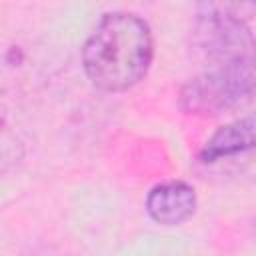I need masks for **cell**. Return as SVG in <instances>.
Segmentation results:
<instances>
[{
    "label": "cell",
    "instance_id": "8992f818",
    "mask_svg": "<svg viewBox=\"0 0 256 256\" xmlns=\"http://www.w3.org/2000/svg\"><path fill=\"white\" fill-rule=\"evenodd\" d=\"M252 2V8H254V12H256V0H250Z\"/></svg>",
    "mask_w": 256,
    "mask_h": 256
},
{
    "label": "cell",
    "instance_id": "6da1fadb",
    "mask_svg": "<svg viewBox=\"0 0 256 256\" xmlns=\"http://www.w3.org/2000/svg\"><path fill=\"white\" fill-rule=\"evenodd\" d=\"M154 38L148 22L132 12L104 14L82 46L86 78L102 92H124L150 70Z\"/></svg>",
    "mask_w": 256,
    "mask_h": 256
},
{
    "label": "cell",
    "instance_id": "3957f363",
    "mask_svg": "<svg viewBox=\"0 0 256 256\" xmlns=\"http://www.w3.org/2000/svg\"><path fill=\"white\" fill-rule=\"evenodd\" d=\"M256 16L250 0H196L194 44L210 64L224 62L256 48L248 20Z\"/></svg>",
    "mask_w": 256,
    "mask_h": 256
},
{
    "label": "cell",
    "instance_id": "7a4b0ae2",
    "mask_svg": "<svg viewBox=\"0 0 256 256\" xmlns=\"http://www.w3.org/2000/svg\"><path fill=\"white\" fill-rule=\"evenodd\" d=\"M256 94V48L236 58L208 64L178 94V104L192 116H218Z\"/></svg>",
    "mask_w": 256,
    "mask_h": 256
},
{
    "label": "cell",
    "instance_id": "277c9868",
    "mask_svg": "<svg viewBox=\"0 0 256 256\" xmlns=\"http://www.w3.org/2000/svg\"><path fill=\"white\" fill-rule=\"evenodd\" d=\"M198 196L192 184L184 180H168L150 188L146 196L148 216L162 226H180L196 212Z\"/></svg>",
    "mask_w": 256,
    "mask_h": 256
},
{
    "label": "cell",
    "instance_id": "5b68a950",
    "mask_svg": "<svg viewBox=\"0 0 256 256\" xmlns=\"http://www.w3.org/2000/svg\"><path fill=\"white\" fill-rule=\"evenodd\" d=\"M256 148V114L238 118L218 128L200 148L198 158L204 164H212L222 158H230Z\"/></svg>",
    "mask_w": 256,
    "mask_h": 256
}]
</instances>
